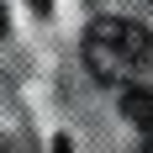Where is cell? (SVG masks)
<instances>
[{
	"label": "cell",
	"instance_id": "3",
	"mask_svg": "<svg viewBox=\"0 0 153 153\" xmlns=\"http://www.w3.org/2000/svg\"><path fill=\"white\" fill-rule=\"evenodd\" d=\"M0 32H5V5H0Z\"/></svg>",
	"mask_w": 153,
	"mask_h": 153
},
{
	"label": "cell",
	"instance_id": "2",
	"mask_svg": "<svg viewBox=\"0 0 153 153\" xmlns=\"http://www.w3.org/2000/svg\"><path fill=\"white\" fill-rule=\"evenodd\" d=\"M122 111H127L132 127H143V132L153 137V85H132V90L122 95Z\"/></svg>",
	"mask_w": 153,
	"mask_h": 153
},
{
	"label": "cell",
	"instance_id": "1",
	"mask_svg": "<svg viewBox=\"0 0 153 153\" xmlns=\"http://www.w3.org/2000/svg\"><path fill=\"white\" fill-rule=\"evenodd\" d=\"M85 69H90L100 85H137L153 69V32L143 21H127V16H100L85 27Z\"/></svg>",
	"mask_w": 153,
	"mask_h": 153
}]
</instances>
